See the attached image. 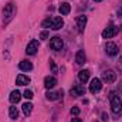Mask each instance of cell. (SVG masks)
Listing matches in <instances>:
<instances>
[{
  "label": "cell",
  "mask_w": 122,
  "mask_h": 122,
  "mask_svg": "<svg viewBox=\"0 0 122 122\" xmlns=\"http://www.w3.org/2000/svg\"><path fill=\"white\" fill-rule=\"evenodd\" d=\"M19 68H20L21 71H31V70H33V64H31L30 61H20Z\"/></svg>",
  "instance_id": "d6986e66"
},
{
  "label": "cell",
  "mask_w": 122,
  "mask_h": 122,
  "mask_svg": "<svg viewBox=\"0 0 122 122\" xmlns=\"http://www.w3.org/2000/svg\"><path fill=\"white\" fill-rule=\"evenodd\" d=\"M46 97L50 101H57V99L62 98V90H60V91H48L46 94Z\"/></svg>",
  "instance_id": "8fae6325"
},
{
  "label": "cell",
  "mask_w": 122,
  "mask_h": 122,
  "mask_svg": "<svg viewBox=\"0 0 122 122\" xmlns=\"http://www.w3.org/2000/svg\"><path fill=\"white\" fill-rule=\"evenodd\" d=\"M117 33H118V27H115V26L107 27L105 30L102 31V38H112Z\"/></svg>",
  "instance_id": "ba28073f"
},
{
  "label": "cell",
  "mask_w": 122,
  "mask_h": 122,
  "mask_svg": "<svg viewBox=\"0 0 122 122\" xmlns=\"http://www.w3.org/2000/svg\"><path fill=\"white\" fill-rule=\"evenodd\" d=\"M101 88H102L101 80H99V78H92L91 84H90V91H91L92 94H97V92L101 91Z\"/></svg>",
  "instance_id": "8992f818"
},
{
  "label": "cell",
  "mask_w": 122,
  "mask_h": 122,
  "mask_svg": "<svg viewBox=\"0 0 122 122\" xmlns=\"http://www.w3.org/2000/svg\"><path fill=\"white\" fill-rule=\"evenodd\" d=\"M51 21H53V17H51V19H50V17L46 19V20L43 21V27H51Z\"/></svg>",
  "instance_id": "603a6c76"
},
{
  "label": "cell",
  "mask_w": 122,
  "mask_h": 122,
  "mask_svg": "<svg viewBox=\"0 0 122 122\" xmlns=\"http://www.w3.org/2000/svg\"><path fill=\"white\" fill-rule=\"evenodd\" d=\"M71 122H82V119H81V118H72Z\"/></svg>",
  "instance_id": "83f0119b"
},
{
  "label": "cell",
  "mask_w": 122,
  "mask_h": 122,
  "mask_svg": "<svg viewBox=\"0 0 122 122\" xmlns=\"http://www.w3.org/2000/svg\"><path fill=\"white\" fill-rule=\"evenodd\" d=\"M50 65H51V70H53V72L54 74H57V65H56V62L53 60H50Z\"/></svg>",
  "instance_id": "d4e9b609"
},
{
  "label": "cell",
  "mask_w": 122,
  "mask_h": 122,
  "mask_svg": "<svg viewBox=\"0 0 122 122\" xmlns=\"http://www.w3.org/2000/svg\"><path fill=\"white\" fill-rule=\"evenodd\" d=\"M30 82H31V78L24 75V74H19L17 78H16V84L17 85H29Z\"/></svg>",
  "instance_id": "30bf717a"
},
{
  "label": "cell",
  "mask_w": 122,
  "mask_h": 122,
  "mask_svg": "<svg viewBox=\"0 0 122 122\" xmlns=\"http://www.w3.org/2000/svg\"><path fill=\"white\" fill-rule=\"evenodd\" d=\"M9 99H10V102H11V104H17V102L21 99V94L17 91V90H14V91L10 92V97H9Z\"/></svg>",
  "instance_id": "e0dca14e"
},
{
  "label": "cell",
  "mask_w": 122,
  "mask_h": 122,
  "mask_svg": "<svg viewBox=\"0 0 122 122\" xmlns=\"http://www.w3.org/2000/svg\"><path fill=\"white\" fill-rule=\"evenodd\" d=\"M111 109L115 115H119V112L122 111V101L118 95L111 97Z\"/></svg>",
  "instance_id": "7a4b0ae2"
},
{
  "label": "cell",
  "mask_w": 122,
  "mask_h": 122,
  "mask_svg": "<svg viewBox=\"0 0 122 122\" xmlns=\"http://www.w3.org/2000/svg\"><path fill=\"white\" fill-rule=\"evenodd\" d=\"M77 26H78L80 31H84L85 26H87V16H78L77 17Z\"/></svg>",
  "instance_id": "2e32d148"
},
{
  "label": "cell",
  "mask_w": 122,
  "mask_h": 122,
  "mask_svg": "<svg viewBox=\"0 0 122 122\" xmlns=\"http://www.w3.org/2000/svg\"><path fill=\"white\" fill-rule=\"evenodd\" d=\"M75 61H77V64H80V65H84V64L87 62V57H85L84 50L77 51V54H75Z\"/></svg>",
  "instance_id": "5bb4252c"
},
{
  "label": "cell",
  "mask_w": 122,
  "mask_h": 122,
  "mask_svg": "<svg viewBox=\"0 0 122 122\" xmlns=\"http://www.w3.org/2000/svg\"><path fill=\"white\" fill-rule=\"evenodd\" d=\"M94 1H102V0H94Z\"/></svg>",
  "instance_id": "f546056e"
},
{
  "label": "cell",
  "mask_w": 122,
  "mask_h": 122,
  "mask_svg": "<svg viewBox=\"0 0 122 122\" xmlns=\"http://www.w3.org/2000/svg\"><path fill=\"white\" fill-rule=\"evenodd\" d=\"M23 97H24L26 99H31V98L34 97V94H33V91H30V90H26V91L23 92Z\"/></svg>",
  "instance_id": "7402d4cb"
},
{
  "label": "cell",
  "mask_w": 122,
  "mask_h": 122,
  "mask_svg": "<svg viewBox=\"0 0 122 122\" xmlns=\"http://www.w3.org/2000/svg\"><path fill=\"white\" fill-rule=\"evenodd\" d=\"M105 51H107V54H108L109 57H115V56L118 54V46H117L115 43L109 41V43L105 44Z\"/></svg>",
  "instance_id": "5b68a950"
},
{
  "label": "cell",
  "mask_w": 122,
  "mask_h": 122,
  "mask_svg": "<svg viewBox=\"0 0 122 122\" xmlns=\"http://www.w3.org/2000/svg\"><path fill=\"white\" fill-rule=\"evenodd\" d=\"M9 115H10L11 119H17V118H19V109H17L16 107H10V109H9Z\"/></svg>",
  "instance_id": "44dd1931"
},
{
  "label": "cell",
  "mask_w": 122,
  "mask_h": 122,
  "mask_svg": "<svg viewBox=\"0 0 122 122\" xmlns=\"http://www.w3.org/2000/svg\"><path fill=\"white\" fill-rule=\"evenodd\" d=\"M50 47L53 50H56V51H60V50H62V47H64V43H62V40H61L58 36H56V37H53L50 40Z\"/></svg>",
  "instance_id": "277c9868"
},
{
  "label": "cell",
  "mask_w": 122,
  "mask_h": 122,
  "mask_svg": "<svg viewBox=\"0 0 122 122\" xmlns=\"http://www.w3.org/2000/svg\"><path fill=\"white\" fill-rule=\"evenodd\" d=\"M58 11L61 13V16H67L71 11V6L68 3H61L60 7H58Z\"/></svg>",
  "instance_id": "ac0fdd59"
},
{
  "label": "cell",
  "mask_w": 122,
  "mask_h": 122,
  "mask_svg": "<svg viewBox=\"0 0 122 122\" xmlns=\"http://www.w3.org/2000/svg\"><path fill=\"white\" fill-rule=\"evenodd\" d=\"M78 114H80V108H78V107H72V108H71V115H75V117H77Z\"/></svg>",
  "instance_id": "cb8c5ba5"
},
{
  "label": "cell",
  "mask_w": 122,
  "mask_h": 122,
  "mask_svg": "<svg viewBox=\"0 0 122 122\" xmlns=\"http://www.w3.org/2000/svg\"><path fill=\"white\" fill-rule=\"evenodd\" d=\"M119 88H121V91H122V82H121V85H119Z\"/></svg>",
  "instance_id": "f1b7e54d"
},
{
  "label": "cell",
  "mask_w": 122,
  "mask_h": 122,
  "mask_svg": "<svg viewBox=\"0 0 122 122\" xmlns=\"http://www.w3.org/2000/svg\"><path fill=\"white\" fill-rule=\"evenodd\" d=\"M121 62H122V58H121Z\"/></svg>",
  "instance_id": "4dcf8cb0"
},
{
  "label": "cell",
  "mask_w": 122,
  "mask_h": 122,
  "mask_svg": "<svg viewBox=\"0 0 122 122\" xmlns=\"http://www.w3.org/2000/svg\"><path fill=\"white\" fill-rule=\"evenodd\" d=\"M14 14H16V6L13 3L6 4V7L3 9V20H4V24L10 23L11 19L14 17Z\"/></svg>",
  "instance_id": "6da1fadb"
},
{
  "label": "cell",
  "mask_w": 122,
  "mask_h": 122,
  "mask_svg": "<svg viewBox=\"0 0 122 122\" xmlns=\"http://www.w3.org/2000/svg\"><path fill=\"white\" fill-rule=\"evenodd\" d=\"M101 119H102V122H108V119H109L108 114H105V112H104V114L101 115Z\"/></svg>",
  "instance_id": "4316f807"
},
{
  "label": "cell",
  "mask_w": 122,
  "mask_h": 122,
  "mask_svg": "<svg viewBox=\"0 0 122 122\" xmlns=\"http://www.w3.org/2000/svg\"><path fill=\"white\" fill-rule=\"evenodd\" d=\"M90 70H81L80 72H78V80L82 82V84H85L88 80H90Z\"/></svg>",
  "instance_id": "9a60e30c"
},
{
  "label": "cell",
  "mask_w": 122,
  "mask_h": 122,
  "mask_svg": "<svg viewBox=\"0 0 122 122\" xmlns=\"http://www.w3.org/2000/svg\"><path fill=\"white\" fill-rule=\"evenodd\" d=\"M21 109H23V114H24L26 117H29L31 114V111H33V104H31V102H24V104L21 105Z\"/></svg>",
  "instance_id": "ffe728a7"
},
{
  "label": "cell",
  "mask_w": 122,
  "mask_h": 122,
  "mask_svg": "<svg viewBox=\"0 0 122 122\" xmlns=\"http://www.w3.org/2000/svg\"><path fill=\"white\" fill-rule=\"evenodd\" d=\"M47 37H48V31H41V34H40V38L41 40H47Z\"/></svg>",
  "instance_id": "484cf974"
},
{
  "label": "cell",
  "mask_w": 122,
  "mask_h": 122,
  "mask_svg": "<svg viewBox=\"0 0 122 122\" xmlns=\"http://www.w3.org/2000/svg\"><path fill=\"white\" fill-rule=\"evenodd\" d=\"M64 26V20L61 17H53V21H51V29L53 30H60L61 27Z\"/></svg>",
  "instance_id": "4fadbf2b"
},
{
  "label": "cell",
  "mask_w": 122,
  "mask_h": 122,
  "mask_svg": "<svg viewBox=\"0 0 122 122\" xmlns=\"http://www.w3.org/2000/svg\"><path fill=\"white\" fill-rule=\"evenodd\" d=\"M115 80H117V74H115L112 70H105V71L102 72V81H104V82L112 84V82H115Z\"/></svg>",
  "instance_id": "3957f363"
},
{
  "label": "cell",
  "mask_w": 122,
  "mask_h": 122,
  "mask_svg": "<svg viewBox=\"0 0 122 122\" xmlns=\"http://www.w3.org/2000/svg\"><path fill=\"white\" fill-rule=\"evenodd\" d=\"M56 85H57L56 77H46V78H44V87H46L47 90H53Z\"/></svg>",
  "instance_id": "7c38bea8"
},
{
  "label": "cell",
  "mask_w": 122,
  "mask_h": 122,
  "mask_svg": "<svg viewBox=\"0 0 122 122\" xmlns=\"http://www.w3.org/2000/svg\"><path fill=\"white\" fill-rule=\"evenodd\" d=\"M38 47H40L38 41H37V40H33V41H30V43H29V46H27V48H26V53H27L29 56H34V54L37 53Z\"/></svg>",
  "instance_id": "52a82bcc"
},
{
  "label": "cell",
  "mask_w": 122,
  "mask_h": 122,
  "mask_svg": "<svg viewBox=\"0 0 122 122\" xmlns=\"http://www.w3.org/2000/svg\"><path fill=\"white\" fill-rule=\"evenodd\" d=\"M70 94H71L72 97H81V95L85 94V88H84V85H74V87L70 90Z\"/></svg>",
  "instance_id": "9c48e42d"
}]
</instances>
